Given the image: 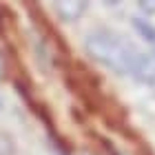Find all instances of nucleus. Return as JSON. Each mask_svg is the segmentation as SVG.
<instances>
[{
	"label": "nucleus",
	"mask_w": 155,
	"mask_h": 155,
	"mask_svg": "<svg viewBox=\"0 0 155 155\" xmlns=\"http://www.w3.org/2000/svg\"><path fill=\"white\" fill-rule=\"evenodd\" d=\"M0 109H2V100H0Z\"/></svg>",
	"instance_id": "nucleus-7"
},
{
	"label": "nucleus",
	"mask_w": 155,
	"mask_h": 155,
	"mask_svg": "<svg viewBox=\"0 0 155 155\" xmlns=\"http://www.w3.org/2000/svg\"><path fill=\"white\" fill-rule=\"evenodd\" d=\"M140 7L146 13H155V0H140Z\"/></svg>",
	"instance_id": "nucleus-6"
},
{
	"label": "nucleus",
	"mask_w": 155,
	"mask_h": 155,
	"mask_svg": "<svg viewBox=\"0 0 155 155\" xmlns=\"http://www.w3.org/2000/svg\"><path fill=\"white\" fill-rule=\"evenodd\" d=\"M84 45H87V51L91 58L104 67H109L115 73H131L133 64H135L140 55V51H135L126 38L117 36L113 31H107V29L89 33Z\"/></svg>",
	"instance_id": "nucleus-1"
},
{
	"label": "nucleus",
	"mask_w": 155,
	"mask_h": 155,
	"mask_svg": "<svg viewBox=\"0 0 155 155\" xmlns=\"http://www.w3.org/2000/svg\"><path fill=\"white\" fill-rule=\"evenodd\" d=\"M13 153V144L7 135H0V155H11Z\"/></svg>",
	"instance_id": "nucleus-5"
},
{
	"label": "nucleus",
	"mask_w": 155,
	"mask_h": 155,
	"mask_svg": "<svg viewBox=\"0 0 155 155\" xmlns=\"http://www.w3.org/2000/svg\"><path fill=\"white\" fill-rule=\"evenodd\" d=\"M131 75H135L142 82L155 84V53H140L135 64H133Z\"/></svg>",
	"instance_id": "nucleus-3"
},
{
	"label": "nucleus",
	"mask_w": 155,
	"mask_h": 155,
	"mask_svg": "<svg viewBox=\"0 0 155 155\" xmlns=\"http://www.w3.org/2000/svg\"><path fill=\"white\" fill-rule=\"evenodd\" d=\"M133 27H135V29H137V33H140V36H142L146 42H151V45L155 47V29H153V27L149 25V22H144V20H133Z\"/></svg>",
	"instance_id": "nucleus-4"
},
{
	"label": "nucleus",
	"mask_w": 155,
	"mask_h": 155,
	"mask_svg": "<svg viewBox=\"0 0 155 155\" xmlns=\"http://www.w3.org/2000/svg\"><path fill=\"white\" fill-rule=\"evenodd\" d=\"M53 7H55V13H58L60 20L73 22L87 11L89 0H53Z\"/></svg>",
	"instance_id": "nucleus-2"
}]
</instances>
